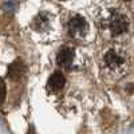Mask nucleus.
<instances>
[{"label": "nucleus", "mask_w": 134, "mask_h": 134, "mask_svg": "<svg viewBox=\"0 0 134 134\" xmlns=\"http://www.w3.org/2000/svg\"><path fill=\"white\" fill-rule=\"evenodd\" d=\"M110 30H111V34H113L114 36L124 34L127 30L126 16H124L122 14H118V12H114L111 15V19H110Z\"/></svg>", "instance_id": "2"}, {"label": "nucleus", "mask_w": 134, "mask_h": 134, "mask_svg": "<svg viewBox=\"0 0 134 134\" xmlns=\"http://www.w3.org/2000/svg\"><path fill=\"white\" fill-rule=\"evenodd\" d=\"M66 83V79L60 71H55L50 78H48V82H47V87L52 91H57V90H60V88L64 86Z\"/></svg>", "instance_id": "4"}, {"label": "nucleus", "mask_w": 134, "mask_h": 134, "mask_svg": "<svg viewBox=\"0 0 134 134\" xmlns=\"http://www.w3.org/2000/svg\"><path fill=\"white\" fill-rule=\"evenodd\" d=\"M72 59H74V50L70 47L60 48V51L58 52V57H57V62L62 67H70L72 63Z\"/></svg>", "instance_id": "3"}, {"label": "nucleus", "mask_w": 134, "mask_h": 134, "mask_svg": "<svg viewBox=\"0 0 134 134\" xmlns=\"http://www.w3.org/2000/svg\"><path fill=\"white\" fill-rule=\"evenodd\" d=\"M4 98H5V83L3 82V100H4Z\"/></svg>", "instance_id": "7"}, {"label": "nucleus", "mask_w": 134, "mask_h": 134, "mask_svg": "<svg viewBox=\"0 0 134 134\" xmlns=\"http://www.w3.org/2000/svg\"><path fill=\"white\" fill-rule=\"evenodd\" d=\"M125 2H130V0H125Z\"/></svg>", "instance_id": "8"}, {"label": "nucleus", "mask_w": 134, "mask_h": 134, "mask_svg": "<svg viewBox=\"0 0 134 134\" xmlns=\"http://www.w3.org/2000/svg\"><path fill=\"white\" fill-rule=\"evenodd\" d=\"M69 31L72 36H85L87 32V21L83 16L75 15L69 21Z\"/></svg>", "instance_id": "1"}, {"label": "nucleus", "mask_w": 134, "mask_h": 134, "mask_svg": "<svg viewBox=\"0 0 134 134\" xmlns=\"http://www.w3.org/2000/svg\"><path fill=\"white\" fill-rule=\"evenodd\" d=\"M105 63L110 67V69H115V67H118L124 63V58H122L121 55H118L115 51L110 50L105 55Z\"/></svg>", "instance_id": "6"}, {"label": "nucleus", "mask_w": 134, "mask_h": 134, "mask_svg": "<svg viewBox=\"0 0 134 134\" xmlns=\"http://www.w3.org/2000/svg\"><path fill=\"white\" fill-rule=\"evenodd\" d=\"M24 71H26V67H24L23 62L16 60V62H14L8 67V76L11 78V79L16 81V79H20V78L23 76Z\"/></svg>", "instance_id": "5"}]
</instances>
